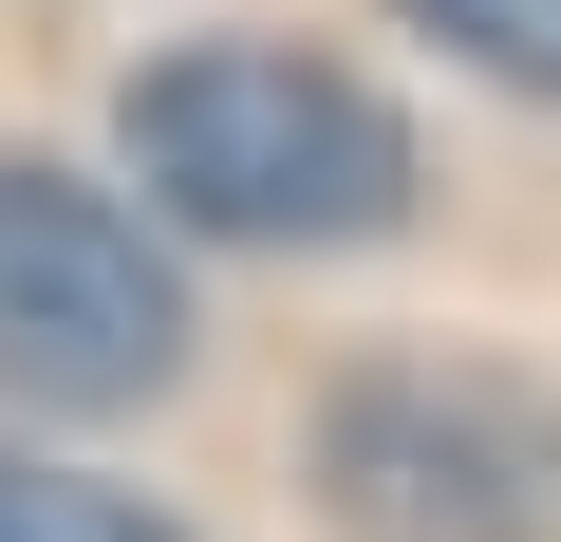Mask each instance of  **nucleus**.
<instances>
[{"label":"nucleus","mask_w":561,"mask_h":542,"mask_svg":"<svg viewBox=\"0 0 561 542\" xmlns=\"http://www.w3.org/2000/svg\"><path fill=\"white\" fill-rule=\"evenodd\" d=\"M113 131H131L150 224L243 243V262H356V243H393L431 206L412 113L356 57H300V38H169Z\"/></svg>","instance_id":"obj_1"},{"label":"nucleus","mask_w":561,"mask_h":542,"mask_svg":"<svg viewBox=\"0 0 561 542\" xmlns=\"http://www.w3.org/2000/svg\"><path fill=\"white\" fill-rule=\"evenodd\" d=\"M187 374V262L131 187L57 169V150H0V412H150Z\"/></svg>","instance_id":"obj_2"},{"label":"nucleus","mask_w":561,"mask_h":542,"mask_svg":"<svg viewBox=\"0 0 561 542\" xmlns=\"http://www.w3.org/2000/svg\"><path fill=\"white\" fill-rule=\"evenodd\" d=\"M337 542H561V393L505 356H356L319 393Z\"/></svg>","instance_id":"obj_3"},{"label":"nucleus","mask_w":561,"mask_h":542,"mask_svg":"<svg viewBox=\"0 0 561 542\" xmlns=\"http://www.w3.org/2000/svg\"><path fill=\"white\" fill-rule=\"evenodd\" d=\"M0 542H187L169 505L94 486V468H38V449H0Z\"/></svg>","instance_id":"obj_4"},{"label":"nucleus","mask_w":561,"mask_h":542,"mask_svg":"<svg viewBox=\"0 0 561 542\" xmlns=\"http://www.w3.org/2000/svg\"><path fill=\"white\" fill-rule=\"evenodd\" d=\"M412 20H431L468 76H505V94H542V113H561V0H412Z\"/></svg>","instance_id":"obj_5"}]
</instances>
